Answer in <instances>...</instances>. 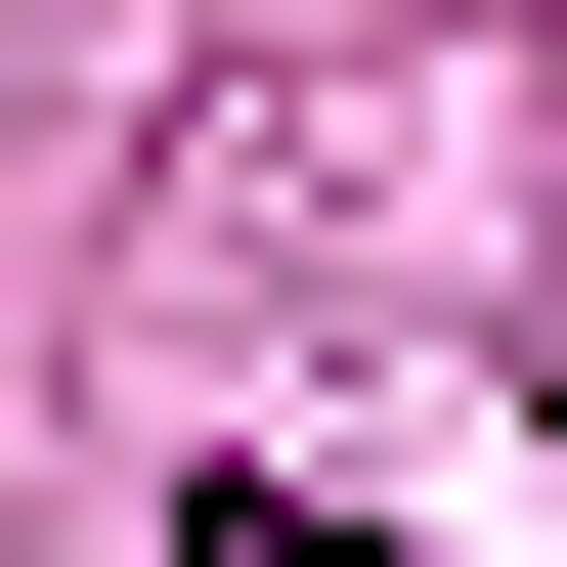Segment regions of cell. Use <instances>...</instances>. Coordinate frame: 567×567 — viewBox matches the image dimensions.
<instances>
[{"instance_id":"6da1fadb","label":"cell","mask_w":567,"mask_h":567,"mask_svg":"<svg viewBox=\"0 0 567 567\" xmlns=\"http://www.w3.org/2000/svg\"><path fill=\"white\" fill-rule=\"evenodd\" d=\"M175 567H393V524H350V481H218V524H175Z\"/></svg>"}]
</instances>
